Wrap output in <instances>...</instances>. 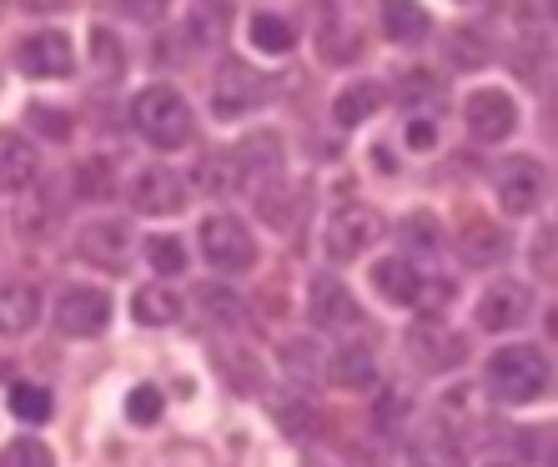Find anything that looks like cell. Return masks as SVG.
<instances>
[{
  "mask_svg": "<svg viewBox=\"0 0 558 467\" xmlns=\"http://www.w3.org/2000/svg\"><path fill=\"white\" fill-rule=\"evenodd\" d=\"M131 317H136L142 327H171V322H182V297H177L171 286L151 282L131 297Z\"/></svg>",
  "mask_w": 558,
  "mask_h": 467,
  "instance_id": "obj_25",
  "label": "cell"
},
{
  "mask_svg": "<svg viewBox=\"0 0 558 467\" xmlns=\"http://www.w3.org/2000/svg\"><path fill=\"white\" fill-rule=\"evenodd\" d=\"M403 347H408V357H413L423 372H433V377H438V372H453V367H463V357H468L463 332H453V327L438 322V317H423V322L408 327Z\"/></svg>",
  "mask_w": 558,
  "mask_h": 467,
  "instance_id": "obj_5",
  "label": "cell"
},
{
  "mask_svg": "<svg viewBox=\"0 0 558 467\" xmlns=\"http://www.w3.org/2000/svg\"><path fill=\"white\" fill-rule=\"evenodd\" d=\"M448 297H453V282H448V276H438V282H428V276H423V302H417V307L442 311V307H448Z\"/></svg>",
  "mask_w": 558,
  "mask_h": 467,
  "instance_id": "obj_41",
  "label": "cell"
},
{
  "mask_svg": "<svg viewBox=\"0 0 558 467\" xmlns=\"http://www.w3.org/2000/svg\"><path fill=\"white\" fill-rule=\"evenodd\" d=\"M196 247L227 276H242L257 267V236H252L247 221H236V217H207L202 232H196Z\"/></svg>",
  "mask_w": 558,
  "mask_h": 467,
  "instance_id": "obj_4",
  "label": "cell"
},
{
  "mask_svg": "<svg viewBox=\"0 0 558 467\" xmlns=\"http://www.w3.org/2000/svg\"><path fill=\"white\" fill-rule=\"evenodd\" d=\"M458 257H463L473 272H488V267L513 257V236H508L498 221L473 217V221H463V232H458Z\"/></svg>",
  "mask_w": 558,
  "mask_h": 467,
  "instance_id": "obj_14",
  "label": "cell"
},
{
  "mask_svg": "<svg viewBox=\"0 0 558 467\" xmlns=\"http://www.w3.org/2000/svg\"><path fill=\"white\" fill-rule=\"evenodd\" d=\"M31 182H36V151H31V142L0 131V192H26Z\"/></svg>",
  "mask_w": 558,
  "mask_h": 467,
  "instance_id": "obj_22",
  "label": "cell"
},
{
  "mask_svg": "<svg viewBox=\"0 0 558 467\" xmlns=\"http://www.w3.org/2000/svg\"><path fill=\"white\" fill-rule=\"evenodd\" d=\"M408 146H413V151H433V146H438V121H428V116L408 121Z\"/></svg>",
  "mask_w": 558,
  "mask_h": 467,
  "instance_id": "obj_40",
  "label": "cell"
},
{
  "mask_svg": "<svg viewBox=\"0 0 558 467\" xmlns=\"http://www.w3.org/2000/svg\"><path fill=\"white\" fill-rule=\"evenodd\" d=\"M448 61H453L458 71H473V65H488V40H483L473 26L453 30V40H448Z\"/></svg>",
  "mask_w": 558,
  "mask_h": 467,
  "instance_id": "obj_33",
  "label": "cell"
},
{
  "mask_svg": "<svg viewBox=\"0 0 558 467\" xmlns=\"http://www.w3.org/2000/svg\"><path fill=\"white\" fill-rule=\"evenodd\" d=\"M307 467H327V463H307Z\"/></svg>",
  "mask_w": 558,
  "mask_h": 467,
  "instance_id": "obj_46",
  "label": "cell"
},
{
  "mask_svg": "<svg viewBox=\"0 0 558 467\" xmlns=\"http://www.w3.org/2000/svg\"><path fill=\"white\" fill-rule=\"evenodd\" d=\"M192 182H196V192H207V196H221V192H232V182H236V161L227 156H207L202 167L192 171Z\"/></svg>",
  "mask_w": 558,
  "mask_h": 467,
  "instance_id": "obj_34",
  "label": "cell"
},
{
  "mask_svg": "<svg viewBox=\"0 0 558 467\" xmlns=\"http://www.w3.org/2000/svg\"><path fill=\"white\" fill-rule=\"evenodd\" d=\"M544 126L558 136V96H554V101H548V111H544Z\"/></svg>",
  "mask_w": 558,
  "mask_h": 467,
  "instance_id": "obj_42",
  "label": "cell"
},
{
  "mask_svg": "<svg viewBox=\"0 0 558 467\" xmlns=\"http://www.w3.org/2000/svg\"><path fill=\"white\" fill-rule=\"evenodd\" d=\"M26 121L36 131H46L51 142H65V136H71V116H61V111H51V106H31Z\"/></svg>",
  "mask_w": 558,
  "mask_h": 467,
  "instance_id": "obj_38",
  "label": "cell"
},
{
  "mask_svg": "<svg viewBox=\"0 0 558 467\" xmlns=\"http://www.w3.org/2000/svg\"><path fill=\"white\" fill-rule=\"evenodd\" d=\"M0 467H56V453L40 438H11L0 447Z\"/></svg>",
  "mask_w": 558,
  "mask_h": 467,
  "instance_id": "obj_32",
  "label": "cell"
},
{
  "mask_svg": "<svg viewBox=\"0 0 558 467\" xmlns=\"http://www.w3.org/2000/svg\"><path fill=\"white\" fill-rule=\"evenodd\" d=\"M548 192V171L544 161H533V156H508L504 167H498V207L508 217H533L538 201Z\"/></svg>",
  "mask_w": 558,
  "mask_h": 467,
  "instance_id": "obj_8",
  "label": "cell"
},
{
  "mask_svg": "<svg viewBox=\"0 0 558 467\" xmlns=\"http://www.w3.org/2000/svg\"><path fill=\"white\" fill-rule=\"evenodd\" d=\"M463 126H468V136L483 146L508 142V136L519 131V106H513L508 91H498V86H483V91H473L463 101Z\"/></svg>",
  "mask_w": 558,
  "mask_h": 467,
  "instance_id": "obj_7",
  "label": "cell"
},
{
  "mask_svg": "<svg viewBox=\"0 0 558 467\" xmlns=\"http://www.w3.org/2000/svg\"><path fill=\"white\" fill-rule=\"evenodd\" d=\"M373 292L392 307H417L423 302V272L413 257H383L373 261Z\"/></svg>",
  "mask_w": 558,
  "mask_h": 467,
  "instance_id": "obj_17",
  "label": "cell"
},
{
  "mask_svg": "<svg viewBox=\"0 0 558 467\" xmlns=\"http://www.w3.org/2000/svg\"><path fill=\"white\" fill-rule=\"evenodd\" d=\"M161 407H167V397H161L156 388H131L126 392V422H136V428H156Z\"/></svg>",
  "mask_w": 558,
  "mask_h": 467,
  "instance_id": "obj_36",
  "label": "cell"
},
{
  "mask_svg": "<svg viewBox=\"0 0 558 467\" xmlns=\"http://www.w3.org/2000/svg\"><path fill=\"white\" fill-rule=\"evenodd\" d=\"M488 467H508V463H488Z\"/></svg>",
  "mask_w": 558,
  "mask_h": 467,
  "instance_id": "obj_45",
  "label": "cell"
},
{
  "mask_svg": "<svg viewBox=\"0 0 558 467\" xmlns=\"http://www.w3.org/2000/svg\"><path fill=\"white\" fill-rule=\"evenodd\" d=\"M267 101V81L252 71V65H221L217 86H211V116L217 121H242L252 116L257 106Z\"/></svg>",
  "mask_w": 558,
  "mask_h": 467,
  "instance_id": "obj_9",
  "label": "cell"
},
{
  "mask_svg": "<svg viewBox=\"0 0 558 467\" xmlns=\"http://www.w3.org/2000/svg\"><path fill=\"white\" fill-rule=\"evenodd\" d=\"M236 161V186L252 182V186H277L282 182V142H277L272 131H257L247 142L232 151Z\"/></svg>",
  "mask_w": 558,
  "mask_h": 467,
  "instance_id": "obj_16",
  "label": "cell"
},
{
  "mask_svg": "<svg viewBox=\"0 0 558 467\" xmlns=\"http://www.w3.org/2000/svg\"><path fill=\"white\" fill-rule=\"evenodd\" d=\"M92 56L101 81H117L126 71V51H121V40H111V30H92Z\"/></svg>",
  "mask_w": 558,
  "mask_h": 467,
  "instance_id": "obj_35",
  "label": "cell"
},
{
  "mask_svg": "<svg viewBox=\"0 0 558 467\" xmlns=\"http://www.w3.org/2000/svg\"><path fill=\"white\" fill-rule=\"evenodd\" d=\"M106 327H111V297L101 286L71 282L56 297V332L61 337H101Z\"/></svg>",
  "mask_w": 558,
  "mask_h": 467,
  "instance_id": "obj_6",
  "label": "cell"
},
{
  "mask_svg": "<svg viewBox=\"0 0 558 467\" xmlns=\"http://www.w3.org/2000/svg\"><path fill=\"white\" fill-rule=\"evenodd\" d=\"M247 40L257 46L262 56H287L298 46V26H292V15H277V11H257L247 21Z\"/></svg>",
  "mask_w": 558,
  "mask_h": 467,
  "instance_id": "obj_24",
  "label": "cell"
},
{
  "mask_svg": "<svg viewBox=\"0 0 558 467\" xmlns=\"http://www.w3.org/2000/svg\"><path fill=\"white\" fill-rule=\"evenodd\" d=\"M398 236H403V257H438L442 251V226L433 211H413V217H403V226H398Z\"/></svg>",
  "mask_w": 558,
  "mask_h": 467,
  "instance_id": "obj_27",
  "label": "cell"
},
{
  "mask_svg": "<svg viewBox=\"0 0 558 467\" xmlns=\"http://www.w3.org/2000/svg\"><path fill=\"white\" fill-rule=\"evenodd\" d=\"M307 311H312V322L327 327V332H348V327L363 322V307H357V297H352L338 276H312Z\"/></svg>",
  "mask_w": 558,
  "mask_h": 467,
  "instance_id": "obj_13",
  "label": "cell"
},
{
  "mask_svg": "<svg viewBox=\"0 0 558 467\" xmlns=\"http://www.w3.org/2000/svg\"><path fill=\"white\" fill-rule=\"evenodd\" d=\"M548 337H554V342H558V307H554V311H548Z\"/></svg>",
  "mask_w": 558,
  "mask_h": 467,
  "instance_id": "obj_43",
  "label": "cell"
},
{
  "mask_svg": "<svg viewBox=\"0 0 558 467\" xmlns=\"http://www.w3.org/2000/svg\"><path fill=\"white\" fill-rule=\"evenodd\" d=\"M327 382L342 392H373L377 388V357L373 347L363 342H348V347L332 352V362H327Z\"/></svg>",
  "mask_w": 558,
  "mask_h": 467,
  "instance_id": "obj_19",
  "label": "cell"
},
{
  "mask_svg": "<svg viewBox=\"0 0 558 467\" xmlns=\"http://www.w3.org/2000/svg\"><path fill=\"white\" fill-rule=\"evenodd\" d=\"M106 176H111V161H81L76 167V192L81 196H106L111 186H106Z\"/></svg>",
  "mask_w": 558,
  "mask_h": 467,
  "instance_id": "obj_37",
  "label": "cell"
},
{
  "mask_svg": "<svg viewBox=\"0 0 558 467\" xmlns=\"http://www.w3.org/2000/svg\"><path fill=\"white\" fill-rule=\"evenodd\" d=\"M383 232H388V221H383V211L377 207H338L332 217H327L323 226V251L327 261H357L367 257V251L383 242Z\"/></svg>",
  "mask_w": 558,
  "mask_h": 467,
  "instance_id": "obj_3",
  "label": "cell"
},
{
  "mask_svg": "<svg viewBox=\"0 0 558 467\" xmlns=\"http://www.w3.org/2000/svg\"><path fill=\"white\" fill-rule=\"evenodd\" d=\"M383 21H388V36L398 40V46H417V40H428V30H433L428 5H413V0L383 5Z\"/></svg>",
  "mask_w": 558,
  "mask_h": 467,
  "instance_id": "obj_26",
  "label": "cell"
},
{
  "mask_svg": "<svg viewBox=\"0 0 558 467\" xmlns=\"http://www.w3.org/2000/svg\"><path fill=\"white\" fill-rule=\"evenodd\" d=\"M554 362H548L544 347L533 342H513V347H498L483 367V388L494 392L498 403L508 407H529V403H544L554 392Z\"/></svg>",
  "mask_w": 558,
  "mask_h": 467,
  "instance_id": "obj_1",
  "label": "cell"
},
{
  "mask_svg": "<svg viewBox=\"0 0 558 467\" xmlns=\"http://www.w3.org/2000/svg\"><path fill=\"white\" fill-rule=\"evenodd\" d=\"M146 261H151V272L156 276H182L186 272V247L182 242H177V236H146Z\"/></svg>",
  "mask_w": 558,
  "mask_h": 467,
  "instance_id": "obj_30",
  "label": "cell"
},
{
  "mask_svg": "<svg viewBox=\"0 0 558 467\" xmlns=\"http://www.w3.org/2000/svg\"><path fill=\"white\" fill-rule=\"evenodd\" d=\"M15 65L36 81H61L76 71V46L65 30H31L21 46H15Z\"/></svg>",
  "mask_w": 558,
  "mask_h": 467,
  "instance_id": "obj_10",
  "label": "cell"
},
{
  "mask_svg": "<svg viewBox=\"0 0 558 467\" xmlns=\"http://www.w3.org/2000/svg\"><path fill=\"white\" fill-rule=\"evenodd\" d=\"M282 372L298 382V388H312L317 377L327 372L323 367V357H317V342H307V337H292L282 347Z\"/></svg>",
  "mask_w": 558,
  "mask_h": 467,
  "instance_id": "obj_28",
  "label": "cell"
},
{
  "mask_svg": "<svg viewBox=\"0 0 558 467\" xmlns=\"http://www.w3.org/2000/svg\"><path fill=\"white\" fill-rule=\"evenodd\" d=\"M377 106H383V86L377 81H352V86L338 91V101H332V121L342 131H357L363 121L377 116Z\"/></svg>",
  "mask_w": 558,
  "mask_h": 467,
  "instance_id": "obj_20",
  "label": "cell"
},
{
  "mask_svg": "<svg viewBox=\"0 0 558 467\" xmlns=\"http://www.w3.org/2000/svg\"><path fill=\"white\" fill-rule=\"evenodd\" d=\"M533 311V292L519 276H504V282L483 286L478 292V327L483 332H513V327L529 322Z\"/></svg>",
  "mask_w": 558,
  "mask_h": 467,
  "instance_id": "obj_11",
  "label": "cell"
},
{
  "mask_svg": "<svg viewBox=\"0 0 558 467\" xmlns=\"http://www.w3.org/2000/svg\"><path fill=\"white\" fill-rule=\"evenodd\" d=\"M408 467H463V453H458L448 422H433V428L417 432L413 447H408Z\"/></svg>",
  "mask_w": 558,
  "mask_h": 467,
  "instance_id": "obj_21",
  "label": "cell"
},
{
  "mask_svg": "<svg viewBox=\"0 0 558 467\" xmlns=\"http://www.w3.org/2000/svg\"><path fill=\"white\" fill-rule=\"evenodd\" d=\"M196 311L207 317L211 327H227V332H236V327H247V307H242V297L236 292H227V286L217 282H202L196 286Z\"/></svg>",
  "mask_w": 558,
  "mask_h": 467,
  "instance_id": "obj_23",
  "label": "cell"
},
{
  "mask_svg": "<svg viewBox=\"0 0 558 467\" xmlns=\"http://www.w3.org/2000/svg\"><path fill=\"white\" fill-rule=\"evenodd\" d=\"M221 15H227L221 5H207V11H192V36L202 40V46L221 40V30H227V26H221Z\"/></svg>",
  "mask_w": 558,
  "mask_h": 467,
  "instance_id": "obj_39",
  "label": "cell"
},
{
  "mask_svg": "<svg viewBox=\"0 0 558 467\" xmlns=\"http://www.w3.org/2000/svg\"><path fill=\"white\" fill-rule=\"evenodd\" d=\"M11 413L21 417V422H51V413H56V397L40 382H15L11 388Z\"/></svg>",
  "mask_w": 558,
  "mask_h": 467,
  "instance_id": "obj_29",
  "label": "cell"
},
{
  "mask_svg": "<svg viewBox=\"0 0 558 467\" xmlns=\"http://www.w3.org/2000/svg\"><path fill=\"white\" fill-rule=\"evenodd\" d=\"M126 247H131L126 221H86V226L76 232L81 261H92V267H101V272H121V267H126Z\"/></svg>",
  "mask_w": 558,
  "mask_h": 467,
  "instance_id": "obj_15",
  "label": "cell"
},
{
  "mask_svg": "<svg viewBox=\"0 0 558 467\" xmlns=\"http://www.w3.org/2000/svg\"><path fill=\"white\" fill-rule=\"evenodd\" d=\"M131 207L142 217H177L186 211V182L171 167H142L131 182Z\"/></svg>",
  "mask_w": 558,
  "mask_h": 467,
  "instance_id": "obj_12",
  "label": "cell"
},
{
  "mask_svg": "<svg viewBox=\"0 0 558 467\" xmlns=\"http://www.w3.org/2000/svg\"><path fill=\"white\" fill-rule=\"evenodd\" d=\"M36 322H40V286L0 282V337H26Z\"/></svg>",
  "mask_w": 558,
  "mask_h": 467,
  "instance_id": "obj_18",
  "label": "cell"
},
{
  "mask_svg": "<svg viewBox=\"0 0 558 467\" xmlns=\"http://www.w3.org/2000/svg\"><path fill=\"white\" fill-rule=\"evenodd\" d=\"M131 126L142 131L156 151H182L192 142L196 121H192L186 96L177 86H167V81H156V86L136 91V101H131Z\"/></svg>",
  "mask_w": 558,
  "mask_h": 467,
  "instance_id": "obj_2",
  "label": "cell"
},
{
  "mask_svg": "<svg viewBox=\"0 0 558 467\" xmlns=\"http://www.w3.org/2000/svg\"><path fill=\"white\" fill-rule=\"evenodd\" d=\"M548 467H558V453H554V457H548Z\"/></svg>",
  "mask_w": 558,
  "mask_h": 467,
  "instance_id": "obj_44",
  "label": "cell"
},
{
  "mask_svg": "<svg viewBox=\"0 0 558 467\" xmlns=\"http://www.w3.org/2000/svg\"><path fill=\"white\" fill-rule=\"evenodd\" d=\"M529 267L538 282L558 286V226H538V236L529 242Z\"/></svg>",
  "mask_w": 558,
  "mask_h": 467,
  "instance_id": "obj_31",
  "label": "cell"
}]
</instances>
